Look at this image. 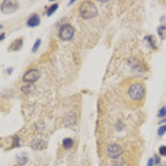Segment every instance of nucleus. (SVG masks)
<instances>
[{
    "mask_svg": "<svg viewBox=\"0 0 166 166\" xmlns=\"http://www.w3.org/2000/svg\"><path fill=\"white\" fill-rule=\"evenodd\" d=\"M79 13L84 19H92L97 15V8L91 2H83L79 8Z\"/></svg>",
    "mask_w": 166,
    "mask_h": 166,
    "instance_id": "f257e3e1",
    "label": "nucleus"
},
{
    "mask_svg": "<svg viewBox=\"0 0 166 166\" xmlns=\"http://www.w3.org/2000/svg\"><path fill=\"white\" fill-rule=\"evenodd\" d=\"M128 96L134 101L139 102L142 101L146 96V89L144 85L139 82L132 83L128 89Z\"/></svg>",
    "mask_w": 166,
    "mask_h": 166,
    "instance_id": "f03ea898",
    "label": "nucleus"
},
{
    "mask_svg": "<svg viewBox=\"0 0 166 166\" xmlns=\"http://www.w3.org/2000/svg\"><path fill=\"white\" fill-rule=\"evenodd\" d=\"M74 33H75V29H73L72 26L68 23H66L61 27L58 35L61 40L70 41L74 36Z\"/></svg>",
    "mask_w": 166,
    "mask_h": 166,
    "instance_id": "7ed1b4c3",
    "label": "nucleus"
},
{
    "mask_svg": "<svg viewBox=\"0 0 166 166\" xmlns=\"http://www.w3.org/2000/svg\"><path fill=\"white\" fill-rule=\"evenodd\" d=\"M18 8V4L16 1H12V0H5L4 1L0 8H1V11L4 14H10L16 11L17 9Z\"/></svg>",
    "mask_w": 166,
    "mask_h": 166,
    "instance_id": "20e7f679",
    "label": "nucleus"
},
{
    "mask_svg": "<svg viewBox=\"0 0 166 166\" xmlns=\"http://www.w3.org/2000/svg\"><path fill=\"white\" fill-rule=\"evenodd\" d=\"M123 150L121 146L118 144H111L107 146L106 148V153L110 159H117L122 154Z\"/></svg>",
    "mask_w": 166,
    "mask_h": 166,
    "instance_id": "39448f33",
    "label": "nucleus"
},
{
    "mask_svg": "<svg viewBox=\"0 0 166 166\" xmlns=\"http://www.w3.org/2000/svg\"><path fill=\"white\" fill-rule=\"evenodd\" d=\"M39 77H40V74L37 69H31L23 75V81L26 83H33L38 80Z\"/></svg>",
    "mask_w": 166,
    "mask_h": 166,
    "instance_id": "423d86ee",
    "label": "nucleus"
},
{
    "mask_svg": "<svg viewBox=\"0 0 166 166\" xmlns=\"http://www.w3.org/2000/svg\"><path fill=\"white\" fill-rule=\"evenodd\" d=\"M40 18L37 14H33L29 18V20L27 22V25L30 28H35L37 26L40 24Z\"/></svg>",
    "mask_w": 166,
    "mask_h": 166,
    "instance_id": "0eeeda50",
    "label": "nucleus"
},
{
    "mask_svg": "<svg viewBox=\"0 0 166 166\" xmlns=\"http://www.w3.org/2000/svg\"><path fill=\"white\" fill-rule=\"evenodd\" d=\"M23 44V42L21 38L16 39V40L12 42V43L8 47V51H18L19 49L22 48Z\"/></svg>",
    "mask_w": 166,
    "mask_h": 166,
    "instance_id": "6e6552de",
    "label": "nucleus"
},
{
    "mask_svg": "<svg viewBox=\"0 0 166 166\" xmlns=\"http://www.w3.org/2000/svg\"><path fill=\"white\" fill-rule=\"evenodd\" d=\"M73 144H74V143H73L72 139H71V138H65V139L62 140V146H63L64 149H66V150L71 149L73 146Z\"/></svg>",
    "mask_w": 166,
    "mask_h": 166,
    "instance_id": "1a4fd4ad",
    "label": "nucleus"
},
{
    "mask_svg": "<svg viewBox=\"0 0 166 166\" xmlns=\"http://www.w3.org/2000/svg\"><path fill=\"white\" fill-rule=\"evenodd\" d=\"M57 8H58V4H53V5H51L47 11V15L48 17L52 16L53 13L57 11Z\"/></svg>",
    "mask_w": 166,
    "mask_h": 166,
    "instance_id": "9d476101",
    "label": "nucleus"
},
{
    "mask_svg": "<svg viewBox=\"0 0 166 166\" xmlns=\"http://www.w3.org/2000/svg\"><path fill=\"white\" fill-rule=\"evenodd\" d=\"M158 34L162 39L166 38V27H165V26L159 27L158 29Z\"/></svg>",
    "mask_w": 166,
    "mask_h": 166,
    "instance_id": "9b49d317",
    "label": "nucleus"
},
{
    "mask_svg": "<svg viewBox=\"0 0 166 166\" xmlns=\"http://www.w3.org/2000/svg\"><path fill=\"white\" fill-rule=\"evenodd\" d=\"M41 43H42V40L41 39H37V40L35 42V43L33 45V53H36L37 51L38 50L39 47L41 46Z\"/></svg>",
    "mask_w": 166,
    "mask_h": 166,
    "instance_id": "f8f14e48",
    "label": "nucleus"
},
{
    "mask_svg": "<svg viewBox=\"0 0 166 166\" xmlns=\"http://www.w3.org/2000/svg\"><path fill=\"white\" fill-rule=\"evenodd\" d=\"M166 116V106H163L161 109L159 110L158 114V116L159 118H164Z\"/></svg>",
    "mask_w": 166,
    "mask_h": 166,
    "instance_id": "ddd939ff",
    "label": "nucleus"
},
{
    "mask_svg": "<svg viewBox=\"0 0 166 166\" xmlns=\"http://www.w3.org/2000/svg\"><path fill=\"white\" fill-rule=\"evenodd\" d=\"M35 145H36V147L34 148V149H37V150H41V149H42V147H43V145L45 144V142L43 140H37L36 143H34Z\"/></svg>",
    "mask_w": 166,
    "mask_h": 166,
    "instance_id": "4468645a",
    "label": "nucleus"
},
{
    "mask_svg": "<svg viewBox=\"0 0 166 166\" xmlns=\"http://www.w3.org/2000/svg\"><path fill=\"white\" fill-rule=\"evenodd\" d=\"M165 132H166V125H164V126H160V127L159 128L158 135H159V136H162V135H164Z\"/></svg>",
    "mask_w": 166,
    "mask_h": 166,
    "instance_id": "2eb2a0df",
    "label": "nucleus"
},
{
    "mask_svg": "<svg viewBox=\"0 0 166 166\" xmlns=\"http://www.w3.org/2000/svg\"><path fill=\"white\" fill-rule=\"evenodd\" d=\"M159 153L161 156H166V146H161L159 148Z\"/></svg>",
    "mask_w": 166,
    "mask_h": 166,
    "instance_id": "dca6fc26",
    "label": "nucleus"
},
{
    "mask_svg": "<svg viewBox=\"0 0 166 166\" xmlns=\"http://www.w3.org/2000/svg\"><path fill=\"white\" fill-rule=\"evenodd\" d=\"M27 161H28V158H26V157H24V158H22V159H18V163H19L20 165L25 164V163H27Z\"/></svg>",
    "mask_w": 166,
    "mask_h": 166,
    "instance_id": "f3484780",
    "label": "nucleus"
},
{
    "mask_svg": "<svg viewBox=\"0 0 166 166\" xmlns=\"http://www.w3.org/2000/svg\"><path fill=\"white\" fill-rule=\"evenodd\" d=\"M159 162H160V158L158 155H155V164H159Z\"/></svg>",
    "mask_w": 166,
    "mask_h": 166,
    "instance_id": "a211bd4d",
    "label": "nucleus"
},
{
    "mask_svg": "<svg viewBox=\"0 0 166 166\" xmlns=\"http://www.w3.org/2000/svg\"><path fill=\"white\" fill-rule=\"evenodd\" d=\"M4 37H5V34H4V33H1V34H0V42L4 40Z\"/></svg>",
    "mask_w": 166,
    "mask_h": 166,
    "instance_id": "6ab92c4d",
    "label": "nucleus"
},
{
    "mask_svg": "<svg viewBox=\"0 0 166 166\" xmlns=\"http://www.w3.org/2000/svg\"><path fill=\"white\" fill-rule=\"evenodd\" d=\"M8 74H11L12 73V68H10V69H8Z\"/></svg>",
    "mask_w": 166,
    "mask_h": 166,
    "instance_id": "aec40b11",
    "label": "nucleus"
},
{
    "mask_svg": "<svg viewBox=\"0 0 166 166\" xmlns=\"http://www.w3.org/2000/svg\"><path fill=\"white\" fill-rule=\"evenodd\" d=\"M164 122H166V119H165V120H163L162 121H161V122H159V123H160V124H161V123H164Z\"/></svg>",
    "mask_w": 166,
    "mask_h": 166,
    "instance_id": "412c9836",
    "label": "nucleus"
},
{
    "mask_svg": "<svg viewBox=\"0 0 166 166\" xmlns=\"http://www.w3.org/2000/svg\"><path fill=\"white\" fill-rule=\"evenodd\" d=\"M3 29V25H0V29Z\"/></svg>",
    "mask_w": 166,
    "mask_h": 166,
    "instance_id": "4be33fe9",
    "label": "nucleus"
}]
</instances>
